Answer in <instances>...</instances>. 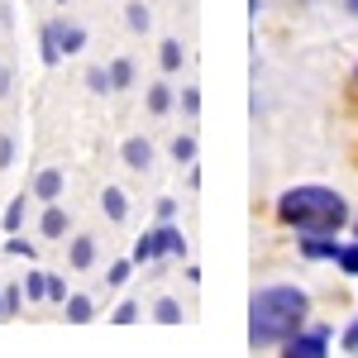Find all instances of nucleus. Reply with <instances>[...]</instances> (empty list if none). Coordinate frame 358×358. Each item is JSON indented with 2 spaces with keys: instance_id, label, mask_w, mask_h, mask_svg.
<instances>
[{
  "instance_id": "nucleus-20",
  "label": "nucleus",
  "mask_w": 358,
  "mask_h": 358,
  "mask_svg": "<svg viewBox=\"0 0 358 358\" xmlns=\"http://www.w3.org/2000/svg\"><path fill=\"white\" fill-rule=\"evenodd\" d=\"M158 62H163V72H177V67H182V43H177V38H167L163 53H158Z\"/></svg>"
},
{
  "instance_id": "nucleus-9",
  "label": "nucleus",
  "mask_w": 358,
  "mask_h": 358,
  "mask_svg": "<svg viewBox=\"0 0 358 358\" xmlns=\"http://www.w3.org/2000/svg\"><path fill=\"white\" fill-rule=\"evenodd\" d=\"M38 234H43V239H62V234H67V210H62L57 201H48V210H43V220H38Z\"/></svg>"
},
{
  "instance_id": "nucleus-16",
  "label": "nucleus",
  "mask_w": 358,
  "mask_h": 358,
  "mask_svg": "<svg viewBox=\"0 0 358 358\" xmlns=\"http://www.w3.org/2000/svg\"><path fill=\"white\" fill-rule=\"evenodd\" d=\"M134 86V62L129 57H115L110 62V91H129Z\"/></svg>"
},
{
  "instance_id": "nucleus-12",
  "label": "nucleus",
  "mask_w": 358,
  "mask_h": 358,
  "mask_svg": "<svg viewBox=\"0 0 358 358\" xmlns=\"http://www.w3.org/2000/svg\"><path fill=\"white\" fill-rule=\"evenodd\" d=\"M301 253L306 258H339V244H334V234H310V239H301Z\"/></svg>"
},
{
  "instance_id": "nucleus-18",
  "label": "nucleus",
  "mask_w": 358,
  "mask_h": 358,
  "mask_svg": "<svg viewBox=\"0 0 358 358\" xmlns=\"http://www.w3.org/2000/svg\"><path fill=\"white\" fill-rule=\"evenodd\" d=\"M148 110H153V115H167V110H172V86H163V82L148 86Z\"/></svg>"
},
{
  "instance_id": "nucleus-35",
  "label": "nucleus",
  "mask_w": 358,
  "mask_h": 358,
  "mask_svg": "<svg viewBox=\"0 0 358 358\" xmlns=\"http://www.w3.org/2000/svg\"><path fill=\"white\" fill-rule=\"evenodd\" d=\"M0 320H5V292H0Z\"/></svg>"
},
{
  "instance_id": "nucleus-8",
  "label": "nucleus",
  "mask_w": 358,
  "mask_h": 358,
  "mask_svg": "<svg viewBox=\"0 0 358 358\" xmlns=\"http://www.w3.org/2000/svg\"><path fill=\"white\" fill-rule=\"evenodd\" d=\"M38 57H43V67H57V62H62V43H57V24L53 20L38 29Z\"/></svg>"
},
{
  "instance_id": "nucleus-32",
  "label": "nucleus",
  "mask_w": 358,
  "mask_h": 358,
  "mask_svg": "<svg viewBox=\"0 0 358 358\" xmlns=\"http://www.w3.org/2000/svg\"><path fill=\"white\" fill-rule=\"evenodd\" d=\"M177 215V201H158V220H172Z\"/></svg>"
},
{
  "instance_id": "nucleus-31",
  "label": "nucleus",
  "mask_w": 358,
  "mask_h": 358,
  "mask_svg": "<svg viewBox=\"0 0 358 358\" xmlns=\"http://www.w3.org/2000/svg\"><path fill=\"white\" fill-rule=\"evenodd\" d=\"M182 106H187V110H201V96H196V86H187V91H182Z\"/></svg>"
},
{
  "instance_id": "nucleus-28",
  "label": "nucleus",
  "mask_w": 358,
  "mask_h": 358,
  "mask_svg": "<svg viewBox=\"0 0 358 358\" xmlns=\"http://www.w3.org/2000/svg\"><path fill=\"white\" fill-rule=\"evenodd\" d=\"M48 301H57V306L67 301V282H62V277H53V273H48Z\"/></svg>"
},
{
  "instance_id": "nucleus-22",
  "label": "nucleus",
  "mask_w": 358,
  "mask_h": 358,
  "mask_svg": "<svg viewBox=\"0 0 358 358\" xmlns=\"http://www.w3.org/2000/svg\"><path fill=\"white\" fill-rule=\"evenodd\" d=\"M172 158H177V163H192V158H196V138L192 134H177V138H172Z\"/></svg>"
},
{
  "instance_id": "nucleus-21",
  "label": "nucleus",
  "mask_w": 358,
  "mask_h": 358,
  "mask_svg": "<svg viewBox=\"0 0 358 358\" xmlns=\"http://www.w3.org/2000/svg\"><path fill=\"white\" fill-rule=\"evenodd\" d=\"M86 86H91L96 96H106V91H110V67H86Z\"/></svg>"
},
{
  "instance_id": "nucleus-36",
  "label": "nucleus",
  "mask_w": 358,
  "mask_h": 358,
  "mask_svg": "<svg viewBox=\"0 0 358 358\" xmlns=\"http://www.w3.org/2000/svg\"><path fill=\"white\" fill-rule=\"evenodd\" d=\"M349 10H354V15H358V0H349Z\"/></svg>"
},
{
  "instance_id": "nucleus-17",
  "label": "nucleus",
  "mask_w": 358,
  "mask_h": 358,
  "mask_svg": "<svg viewBox=\"0 0 358 358\" xmlns=\"http://www.w3.org/2000/svg\"><path fill=\"white\" fill-rule=\"evenodd\" d=\"M20 287H24V301H48V273H29Z\"/></svg>"
},
{
  "instance_id": "nucleus-24",
  "label": "nucleus",
  "mask_w": 358,
  "mask_h": 358,
  "mask_svg": "<svg viewBox=\"0 0 358 358\" xmlns=\"http://www.w3.org/2000/svg\"><path fill=\"white\" fill-rule=\"evenodd\" d=\"M129 268H134V258H120V263H110V273H106V287H124V282H129Z\"/></svg>"
},
{
  "instance_id": "nucleus-4",
  "label": "nucleus",
  "mask_w": 358,
  "mask_h": 358,
  "mask_svg": "<svg viewBox=\"0 0 358 358\" xmlns=\"http://www.w3.org/2000/svg\"><path fill=\"white\" fill-rule=\"evenodd\" d=\"M120 158H124V167H134V172H148L153 167V143L148 138H124L120 143Z\"/></svg>"
},
{
  "instance_id": "nucleus-23",
  "label": "nucleus",
  "mask_w": 358,
  "mask_h": 358,
  "mask_svg": "<svg viewBox=\"0 0 358 358\" xmlns=\"http://www.w3.org/2000/svg\"><path fill=\"white\" fill-rule=\"evenodd\" d=\"M153 258H158V239H153V229H148L134 244V263H153Z\"/></svg>"
},
{
  "instance_id": "nucleus-1",
  "label": "nucleus",
  "mask_w": 358,
  "mask_h": 358,
  "mask_svg": "<svg viewBox=\"0 0 358 358\" xmlns=\"http://www.w3.org/2000/svg\"><path fill=\"white\" fill-rule=\"evenodd\" d=\"M306 315H310V296L301 287H263L248 306V344L253 349L287 344L306 325Z\"/></svg>"
},
{
  "instance_id": "nucleus-27",
  "label": "nucleus",
  "mask_w": 358,
  "mask_h": 358,
  "mask_svg": "<svg viewBox=\"0 0 358 358\" xmlns=\"http://www.w3.org/2000/svg\"><path fill=\"white\" fill-rule=\"evenodd\" d=\"M110 320H115V325H134V320H138V306H134V301H124V306H120V310L110 315Z\"/></svg>"
},
{
  "instance_id": "nucleus-25",
  "label": "nucleus",
  "mask_w": 358,
  "mask_h": 358,
  "mask_svg": "<svg viewBox=\"0 0 358 358\" xmlns=\"http://www.w3.org/2000/svg\"><path fill=\"white\" fill-rule=\"evenodd\" d=\"M24 310V287H5V315H20Z\"/></svg>"
},
{
  "instance_id": "nucleus-33",
  "label": "nucleus",
  "mask_w": 358,
  "mask_h": 358,
  "mask_svg": "<svg viewBox=\"0 0 358 358\" xmlns=\"http://www.w3.org/2000/svg\"><path fill=\"white\" fill-rule=\"evenodd\" d=\"M344 349H358V320L349 325V330H344Z\"/></svg>"
},
{
  "instance_id": "nucleus-15",
  "label": "nucleus",
  "mask_w": 358,
  "mask_h": 358,
  "mask_svg": "<svg viewBox=\"0 0 358 358\" xmlns=\"http://www.w3.org/2000/svg\"><path fill=\"white\" fill-rule=\"evenodd\" d=\"M124 24L134 29V34H148L153 15H148V5H143V0H129V5H124Z\"/></svg>"
},
{
  "instance_id": "nucleus-2",
  "label": "nucleus",
  "mask_w": 358,
  "mask_h": 358,
  "mask_svg": "<svg viewBox=\"0 0 358 358\" xmlns=\"http://www.w3.org/2000/svg\"><path fill=\"white\" fill-rule=\"evenodd\" d=\"M277 220L301 234H339L349 224V201L330 187H292L277 201Z\"/></svg>"
},
{
  "instance_id": "nucleus-6",
  "label": "nucleus",
  "mask_w": 358,
  "mask_h": 358,
  "mask_svg": "<svg viewBox=\"0 0 358 358\" xmlns=\"http://www.w3.org/2000/svg\"><path fill=\"white\" fill-rule=\"evenodd\" d=\"M67 263H72L77 273H86V268L96 263V239H91V234H77V239L67 244Z\"/></svg>"
},
{
  "instance_id": "nucleus-5",
  "label": "nucleus",
  "mask_w": 358,
  "mask_h": 358,
  "mask_svg": "<svg viewBox=\"0 0 358 358\" xmlns=\"http://www.w3.org/2000/svg\"><path fill=\"white\" fill-rule=\"evenodd\" d=\"M57 24V43H62V57H72V53H82L86 48V29L77 24V20H53Z\"/></svg>"
},
{
  "instance_id": "nucleus-14",
  "label": "nucleus",
  "mask_w": 358,
  "mask_h": 358,
  "mask_svg": "<svg viewBox=\"0 0 358 358\" xmlns=\"http://www.w3.org/2000/svg\"><path fill=\"white\" fill-rule=\"evenodd\" d=\"M101 210H106L110 220H124V215H129V201H124V192H120V187H106V192H101Z\"/></svg>"
},
{
  "instance_id": "nucleus-34",
  "label": "nucleus",
  "mask_w": 358,
  "mask_h": 358,
  "mask_svg": "<svg viewBox=\"0 0 358 358\" xmlns=\"http://www.w3.org/2000/svg\"><path fill=\"white\" fill-rule=\"evenodd\" d=\"M10 91H15V77H10V72L0 67V96H10Z\"/></svg>"
},
{
  "instance_id": "nucleus-19",
  "label": "nucleus",
  "mask_w": 358,
  "mask_h": 358,
  "mask_svg": "<svg viewBox=\"0 0 358 358\" xmlns=\"http://www.w3.org/2000/svg\"><path fill=\"white\" fill-rule=\"evenodd\" d=\"M153 315H158V325H177L182 320V306L172 301V296H163V301L153 306Z\"/></svg>"
},
{
  "instance_id": "nucleus-7",
  "label": "nucleus",
  "mask_w": 358,
  "mask_h": 358,
  "mask_svg": "<svg viewBox=\"0 0 358 358\" xmlns=\"http://www.w3.org/2000/svg\"><path fill=\"white\" fill-rule=\"evenodd\" d=\"M153 239H158V258H163V253H187V239H182V229L172 220H158Z\"/></svg>"
},
{
  "instance_id": "nucleus-30",
  "label": "nucleus",
  "mask_w": 358,
  "mask_h": 358,
  "mask_svg": "<svg viewBox=\"0 0 358 358\" xmlns=\"http://www.w3.org/2000/svg\"><path fill=\"white\" fill-rule=\"evenodd\" d=\"M5 253H15V258H34V244H29V239H10Z\"/></svg>"
},
{
  "instance_id": "nucleus-11",
  "label": "nucleus",
  "mask_w": 358,
  "mask_h": 358,
  "mask_svg": "<svg viewBox=\"0 0 358 358\" xmlns=\"http://www.w3.org/2000/svg\"><path fill=\"white\" fill-rule=\"evenodd\" d=\"M62 310H67L72 325H91V320H96V301H91V296H67Z\"/></svg>"
},
{
  "instance_id": "nucleus-10",
  "label": "nucleus",
  "mask_w": 358,
  "mask_h": 358,
  "mask_svg": "<svg viewBox=\"0 0 358 358\" xmlns=\"http://www.w3.org/2000/svg\"><path fill=\"white\" fill-rule=\"evenodd\" d=\"M34 196H38V201H57V196H62V172H57V167H43V172L34 177Z\"/></svg>"
},
{
  "instance_id": "nucleus-29",
  "label": "nucleus",
  "mask_w": 358,
  "mask_h": 358,
  "mask_svg": "<svg viewBox=\"0 0 358 358\" xmlns=\"http://www.w3.org/2000/svg\"><path fill=\"white\" fill-rule=\"evenodd\" d=\"M15 163V134H0V167Z\"/></svg>"
},
{
  "instance_id": "nucleus-13",
  "label": "nucleus",
  "mask_w": 358,
  "mask_h": 358,
  "mask_svg": "<svg viewBox=\"0 0 358 358\" xmlns=\"http://www.w3.org/2000/svg\"><path fill=\"white\" fill-rule=\"evenodd\" d=\"M24 210H29V192H20L15 196V201H10V206H5V234H20V224H24Z\"/></svg>"
},
{
  "instance_id": "nucleus-26",
  "label": "nucleus",
  "mask_w": 358,
  "mask_h": 358,
  "mask_svg": "<svg viewBox=\"0 0 358 358\" xmlns=\"http://www.w3.org/2000/svg\"><path fill=\"white\" fill-rule=\"evenodd\" d=\"M344 273H358V244H349V248H339V258H334Z\"/></svg>"
},
{
  "instance_id": "nucleus-37",
  "label": "nucleus",
  "mask_w": 358,
  "mask_h": 358,
  "mask_svg": "<svg viewBox=\"0 0 358 358\" xmlns=\"http://www.w3.org/2000/svg\"><path fill=\"white\" fill-rule=\"evenodd\" d=\"M53 5H67V0H53Z\"/></svg>"
},
{
  "instance_id": "nucleus-3",
  "label": "nucleus",
  "mask_w": 358,
  "mask_h": 358,
  "mask_svg": "<svg viewBox=\"0 0 358 358\" xmlns=\"http://www.w3.org/2000/svg\"><path fill=\"white\" fill-rule=\"evenodd\" d=\"M325 344H330V334H325V330H306V334L296 330L282 349H287L292 358H320V354H325Z\"/></svg>"
}]
</instances>
